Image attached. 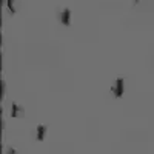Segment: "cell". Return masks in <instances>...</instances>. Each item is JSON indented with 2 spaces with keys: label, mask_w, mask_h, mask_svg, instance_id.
Returning <instances> with one entry per match:
<instances>
[{
  "label": "cell",
  "mask_w": 154,
  "mask_h": 154,
  "mask_svg": "<svg viewBox=\"0 0 154 154\" xmlns=\"http://www.w3.org/2000/svg\"><path fill=\"white\" fill-rule=\"evenodd\" d=\"M46 131H48V126L46 125H38L37 126V140H43Z\"/></svg>",
  "instance_id": "cell-3"
},
{
  "label": "cell",
  "mask_w": 154,
  "mask_h": 154,
  "mask_svg": "<svg viewBox=\"0 0 154 154\" xmlns=\"http://www.w3.org/2000/svg\"><path fill=\"white\" fill-rule=\"evenodd\" d=\"M123 91H125V80L122 77H117V79L114 80L112 86H111V93L114 94V97H122L123 96Z\"/></svg>",
  "instance_id": "cell-1"
},
{
  "label": "cell",
  "mask_w": 154,
  "mask_h": 154,
  "mask_svg": "<svg viewBox=\"0 0 154 154\" xmlns=\"http://www.w3.org/2000/svg\"><path fill=\"white\" fill-rule=\"evenodd\" d=\"M6 5H8L11 12H16V9H14V0H6Z\"/></svg>",
  "instance_id": "cell-5"
},
{
  "label": "cell",
  "mask_w": 154,
  "mask_h": 154,
  "mask_svg": "<svg viewBox=\"0 0 154 154\" xmlns=\"http://www.w3.org/2000/svg\"><path fill=\"white\" fill-rule=\"evenodd\" d=\"M23 112V108L19 105V103H16V102H12V106H11V114L14 116V117H19V116Z\"/></svg>",
  "instance_id": "cell-4"
},
{
  "label": "cell",
  "mask_w": 154,
  "mask_h": 154,
  "mask_svg": "<svg viewBox=\"0 0 154 154\" xmlns=\"http://www.w3.org/2000/svg\"><path fill=\"white\" fill-rule=\"evenodd\" d=\"M59 20L65 25V26H69L71 25V9L69 8H63L59 14Z\"/></svg>",
  "instance_id": "cell-2"
}]
</instances>
